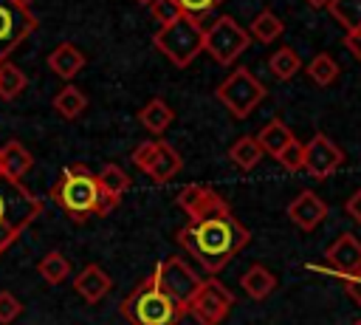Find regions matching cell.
Instances as JSON below:
<instances>
[{"instance_id":"7c38bea8","label":"cell","mask_w":361,"mask_h":325,"mask_svg":"<svg viewBox=\"0 0 361 325\" xmlns=\"http://www.w3.org/2000/svg\"><path fill=\"white\" fill-rule=\"evenodd\" d=\"M37 28V17L11 3V0H0V62H6L11 57V51Z\"/></svg>"},{"instance_id":"44dd1931","label":"cell","mask_w":361,"mask_h":325,"mask_svg":"<svg viewBox=\"0 0 361 325\" xmlns=\"http://www.w3.org/2000/svg\"><path fill=\"white\" fill-rule=\"evenodd\" d=\"M138 119H141V124H144L152 136H161V133L169 130L175 113H172V107H169L164 99H149V102L138 110Z\"/></svg>"},{"instance_id":"d590c367","label":"cell","mask_w":361,"mask_h":325,"mask_svg":"<svg viewBox=\"0 0 361 325\" xmlns=\"http://www.w3.org/2000/svg\"><path fill=\"white\" fill-rule=\"evenodd\" d=\"M341 283H344V291L353 297V302L361 308V271H358V274H353V277H344Z\"/></svg>"},{"instance_id":"8992f818","label":"cell","mask_w":361,"mask_h":325,"mask_svg":"<svg viewBox=\"0 0 361 325\" xmlns=\"http://www.w3.org/2000/svg\"><path fill=\"white\" fill-rule=\"evenodd\" d=\"M217 99L226 105V110L234 119H248L265 99V85L248 71V68H234L220 85H217Z\"/></svg>"},{"instance_id":"d4e9b609","label":"cell","mask_w":361,"mask_h":325,"mask_svg":"<svg viewBox=\"0 0 361 325\" xmlns=\"http://www.w3.org/2000/svg\"><path fill=\"white\" fill-rule=\"evenodd\" d=\"M228 155H231V161H234L240 170H254V167L262 161L265 153H262L257 136H240V138L228 147Z\"/></svg>"},{"instance_id":"e0dca14e","label":"cell","mask_w":361,"mask_h":325,"mask_svg":"<svg viewBox=\"0 0 361 325\" xmlns=\"http://www.w3.org/2000/svg\"><path fill=\"white\" fill-rule=\"evenodd\" d=\"M48 68H51L59 79L71 82V79L85 68V54H82V48L73 45V42H59V45L48 54Z\"/></svg>"},{"instance_id":"5b68a950","label":"cell","mask_w":361,"mask_h":325,"mask_svg":"<svg viewBox=\"0 0 361 325\" xmlns=\"http://www.w3.org/2000/svg\"><path fill=\"white\" fill-rule=\"evenodd\" d=\"M203 34L206 28L192 14H180L178 20L161 25L152 37V45L178 68H186L195 62L197 54H203Z\"/></svg>"},{"instance_id":"9a60e30c","label":"cell","mask_w":361,"mask_h":325,"mask_svg":"<svg viewBox=\"0 0 361 325\" xmlns=\"http://www.w3.org/2000/svg\"><path fill=\"white\" fill-rule=\"evenodd\" d=\"M110 288H113L110 274H107L102 266H96V263H87V266L73 277V291H76L85 302H90V305L102 302Z\"/></svg>"},{"instance_id":"e575fe53","label":"cell","mask_w":361,"mask_h":325,"mask_svg":"<svg viewBox=\"0 0 361 325\" xmlns=\"http://www.w3.org/2000/svg\"><path fill=\"white\" fill-rule=\"evenodd\" d=\"M344 48L353 54L355 62H361V28L358 31H347L344 34Z\"/></svg>"},{"instance_id":"30bf717a","label":"cell","mask_w":361,"mask_h":325,"mask_svg":"<svg viewBox=\"0 0 361 325\" xmlns=\"http://www.w3.org/2000/svg\"><path fill=\"white\" fill-rule=\"evenodd\" d=\"M133 164L155 184H166L183 170V158L169 141H141L133 150Z\"/></svg>"},{"instance_id":"484cf974","label":"cell","mask_w":361,"mask_h":325,"mask_svg":"<svg viewBox=\"0 0 361 325\" xmlns=\"http://www.w3.org/2000/svg\"><path fill=\"white\" fill-rule=\"evenodd\" d=\"M307 79L313 82V85H319V88H327V85H333L336 79H338V73H341V68H338V62L327 54V51H322V54H316L310 62H307Z\"/></svg>"},{"instance_id":"74e56055","label":"cell","mask_w":361,"mask_h":325,"mask_svg":"<svg viewBox=\"0 0 361 325\" xmlns=\"http://www.w3.org/2000/svg\"><path fill=\"white\" fill-rule=\"evenodd\" d=\"M307 3H310V6H313V8H324V6H327V3H330V0H307Z\"/></svg>"},{"instance_id":"ac0fdd59","label":"cell","mask_w":361,"mask_h":325,"mask_svg":"<svg viewBox=\"0 0 361 325\" xmlns=\"http://www.w3.org/2000/svg\"><path fill=\"white\" fill-rule=\"evenodd\" d=\"M96 181H99L102 195H104L113 206H118L121 198H124V192L130 189V175H127L118 164H104V167L96 172Z\"/></svg>"},{"instance_id":"ffe728a7","label":"cell","mask_w":361,"mask_h":325,"mask_svg":"<svg viewBox=\"0 0 361 325\" xmlns=\"http://www.w3.org/2000/svg\"><path fill=\"white\" fill-rule=\"evenodd\" d=\"M240 288L251 297V300H265L274 288H276V274L274 271H268L265 266H251L248 271H243V277H240Z\"/></svg>"},{"instance_id":"cb8c5ba5","label":"cell","mask_w":361,"mask_h":325,"mask_svg":"<svg viewBox=\"0 0 361 325\" xmlns=\"http://www.w3.org/2000/svg\"><path fill=\"white\" fill-rule=\"evenodd\" d=\"M268 68H271V73H274L279 82H288V79H293V76L302 71V59H299V54H296L290 45H282V48H276V51L268 57Z\"/></svg>"},{"instance_id":"1f68e13d","label":"cell","mask_w":361,"mask_h":325,"mask_svg":"<svg viewBox=\"0 0 361 325\" xmlns=\"http://www.w3.org/2000/svg\"><path fill=\"white\" fill-rule=\"evenodd\" d=\"M23 314V302L11 291H0V325H11Z\"/></svg>"},{"instance_id":"f1b7e54d","label":"cell","mask_w":361,"mask_h":325,"mask_svg":"<svg viewBox=\"0 0 361 325\" xmlns=\"http://www.w3.org/2000/svg\"><path fill=\"white\" fill-rule=\"evenodd\" d=\"M324 8L330 11V17L344 31H358L361 28V0H330Z\"/></svg>"},{"instance_id":"d6986e66","label":"cell","mask_w":361,"mask_h":325,"mask_svg":"<svg viewBox=\"0 0 361 325\" xmlns=\"http://www.w3.org/2000/svg\"><path fill=\"white\" fill-rule=\"evenodd\" d=\"M293 138H296L293 130H290L282 119H271V122L257 133V141H259L262 153H265V155H274V158H276Z\"/></svg>"},{"instance_id":"8fae6325","label":"cell","mask_w":361,"mask_h":325,"mask_svg":"<svg viewBox=\"0 0 361 325\" xmlns=\"http://www.w3.org/2000/svg\"><path fill=\"white\" fill-rule=\"evenodd\" d=\"M341 164H344V150L327 133H316L307 144H302V172H307L310 178L324 181Z\"/></svg>"},{"instance_id":"ba28073f","label":"cell","mask_w":361,"mask_h":325,"mask_svg":"<svg viewBox=\"0 0 361 325\" xmlns=\"http://www.w3.org/2000/svg\"><path fill=\"white\" fill-rule=\"evenodd\" d=\"M231 308H234V294L220 280L206 277L195 288V294L186 305V314L195 317L197 325H220V322H226Z\"/></svg>"},{"instance_id":"8d00e7d4","label":"cell","mask_w":361,"mask_h":325,"mask_svg":"<svg viewBox=\"0 0 361 325\" xmlns=\"http://www.w3.org/2000/svg\"><path fill=\"white\" fill-rule=\"evenodd\" d=\"M344 212L361 226V189H355L350 198H347V203H344Z\"/></svg>"},{"instance_id":"277c9868","label":"cell","mask_w":361,"mask_h":325,"mask_svg":"<svg viewBox=\"0 0 361 325\" xmlns=\"http://www.w3.org/2000/svg\"><path fill=\"white\" fill-rule=\"evenodd\" d=\"M118 311L130 325H175L183 317V311L158 288L152 274L121 300Z\"/></svg>"},{"instance_id":"f546056e","label":"cell","mask_w":361,"mask_h":325,"mask_svg":"<svg viewBox=\"0 0 361 325\" xmlns=\"http://www.w3.org/2000/svg\"><path fill=\"white\" fill-rule=\"evenodd\" d=\"M25 85H28V79L14 62H8V59L0 62V99H6V102L17 99L25 90Z\"/></svg>"},{"instance_id":"3957f363","label":"cell","mask_w":361,"mask_h":325,"mask_svg":"<svg viewBox=\"0 0 361 325\" xmlns=\"http://www.w3.org/2000/svg\"><path fill=\"white\" fill-rule=\"evenodd\" d=\"M42 212V201L23 181H0V254L34 223Z\"/></svg>"},{"instance_id":"60d3db41","label":"cell","mask_w":361,"mask_h":325,"mask_svg":"<svg viewBox=\"0 0 361 325\" xmlns=\"http://www.w3.org/2000/svg\"><path fill=\"white\" fill-rule=\"evenodd\" d=\"M0 181H3V167H0Z\"/></svg>"},{"instance_id":"2e32d148","label":"cell","mask_w":361,"mask_h":325,"mask_svg":"<svg viewBox=\"0 0 361 325\" xmlns=\"http://www.w3.org/2000/svg\"><path fill=\"white\" fill-rule=\"evenodd\" d=\"M0 167H3V178L6 181H23V175L34 167V155L28 153V147L17 138L0 144Z\"/></svg>"},{"instance_id":"d6a6232c","label":"cell","mask_w":361,"mask_h":325,"mask_svg":"<svg viewBox=\"0 0 361 325\" xmlns=\"http://www.w3.org/2000/svg\"><path fill=\"white\" fill-rule=\"evenodd\" d=\"M276 161H279L288 172H299V170H302V141L293 138V141L276 155Z\"/></svg>"},{"instance_id":"ab89813d","label":"cell","mask_w":361,"mask_h":325,"mask_svg":"<svg viewBox=\"0 0 361 325\" xmlns=\"http://www.w3.org/2000/svg\"><path fill=\"white\" fill-rule=\"evenodd\" d=\"M135 3H141V6H149V3H152V0H135Z\"/></svg>"},{"instance_id":"52a82bcc","label":"cell","mask_w":361,"mask_h":325,"mask_svg":"<svg viewBox=\"0 0 361 325\" xmlns=\"http://www.w3.org/2000/svg\"><path fill=\"white\" fill-rule=\"evenodd\" d=\"M248 42H251L248 31H245L234 17H228V14L217 17V20L206 28V34H203V51H206L214 62H220V65L237 62V59L243 57V51H248Z\"/></svg>"},{"instance_id":"5bb4252c","label":"cell","mask_w":361,"mask_h":325,"mask_svg":"<svg viewBox=\"0 0 361 325\" xmlns=\"http://www.w3.org/2000/svg\"><path fill=\"white\" fill-rule=\"evenodd\" d=\"M288 218H290V223H293L296 229L313 232L319 223H324V218H327V203H324L316 192L305 189V192H299V195L288 203Z\"/></svg>"},{"instance_id":"603a6c76","label":"cell","mask_w":361,"mask_h":325,"mask_svg":"<svg viewBox=\"0 0 361 325\" xmlns=\"http://www.w3.org/2000/svg\"><path fill=\"white\" fill-rule=\"evenodd\" d=\"M85 107H87V96H85L76 85H65V88L54 96V110H56L65 122L79 119V116L85 113Z\"/></svg>"},{"instance_id":"7402d4cb","label":"cell","mask_w":361,"mask_h":325,"mask_svg":"<svg viewBox=\"0 0 361 325\" xmlns=\"http://www.w3.org/2000/svg\"><path fill=\"white\" fill-rule=\"evenodd\" d=\"M248 31V37L251 40H257V42H274V40H279L282 34H285V23L271 11V8H262L254 20H251V25L245 28Z\"/></svg>"},{"instance_id":"836d02e7","label":"cell","mask_w":361,"mask_h":325,"mask_svg":"<svg viewBox=\"0 0 361 325\" xmlns=\"http://www.w3.org/2000/svg\"><path fill=\"white\" fill-rule=\"evenodd\" d=\"M223 3H226V0H178L180 11H183V14H192V17L206 14V11H214V8L223 6Z\"/></svg>"},{"instance_id":"7a4b0ae2","label":"cell","mask_w":361,"mask_h":325,"mask_svg":"<svg viewBox=\"0 0 361 325\" xmlns=\"http://www.w3.org/2000/svg\"><path fill=\"white\" fill-rule=\"evenodd\" d=\"M51 201L73 220V223H85L87 218L99 215H110L116 206L102 195L99 189V181H96V172H90L85 164L73 161L68 164L59 178L54 181L51 187Z\"/></svg>"},{"instance_id":"4316f807","label":"cell","mask_w":361,"mask_h":325,"mask_svg":"<svg viewBox=\"0 0 361 325\" xmlns=\"http://www.w3.org/2000/svg\"><path fill=\"white\" fill-rule=\"evenodd\" d=\"M37 271L39 277L48 283V285H59L71 277V260L62 254V252H48L39 263H37Z\"/></svg>"},{"instance_id":"b9f144b4","label":"cell","mask_w":361,"mask_h":325,"mask_svg":"<svg viewBox=\"0 0 361 325\" xmlns=\"http://www.w3.org/2000/svg\"><path fill=\"white\" fill-rule=\"evenodd\" d=\"M355 325H361V322H355Z\"/></svg>"},{"instance_id":"4dcf8cb0","label":"cell","mask_w":361,"mask_h":325,"mask_svg":"<svg viewBox=\"0 0 361 325\" xmlns=\"http://www.w3.org/2000/svg\"><path fill=\"white\" fill-rule=\"evenodd\" d=\"M149 14L155 17L158 25H166V23L178 20L183 11H180L178 0H152V3H149Z\"/></svg>"},{"instance_id":"f35d334b","label":"cell","mask_w":361,"mask_h":325,"mask_svg":"<svg viewBox=\"0 0 361 325\" xmlns=\"http://www.w3.org/2000/svg\"><path fill=\"white\" fill-rule=\"evenodd\" d=\"M11 3H17V6H23V8H28L34 0H11Z\"/></svg>"},{"instance_id":"4fadbf2b","label":"cell","mask_w":361,"mask_h":325,"mask_svg":"<svg viewBox=\"0 0 361 325\" xmlns=\"http://www.w3.org/2000/svg\"><path fill=\"white\" fill-rule=\"evenodd\" d=\"M324 260H327V268H330L338 280L358 274V271H361V240H358L355 235H350V232L338 235V237L327 246Z\"/></svg>"},{"instance_id":"9c48e42d","label":"cell","mask_w":361,"mask_h":325,"mask_svg":"<svg viewBox=\"0 0 361 325\" xmlns=\"http://www.w3.org/2000/svg\"><path fill=\"white\" fill-rule=\"evenodd\" d=\"M152 277H155L158 288L186 314V305H189L195 288L200 285V277L195 274V268H192L183 257L172 254V257H166V260H161V263L155 266Z\"/></svg>"},{"instance_id":"6da1fadb","label":"cell","mask_w":361,"mask_h":325,"mask_svg":"<svg viewBox=\"0 0 361 325\" xmlns=\"http://www.w3.org/2000/svg\"><path fill=\"white\" fill-rule=\"evenodd\" d=\"M175 240L209 274H217L248 246L251 232L234 218L228 201L223 195H214L197 215L189 218L186 226L178 229Z\"/></svg>"},{"instance_id":"83f0119b","label":"cell","mask_w":361,"mask_h":325,"mask_svg":"<svg viewBox=\"0 0 361 325\" xmlns=\"http://www.w3.org/2000/svg\"><path fill=\"white\" fill-rule=\"evenodd\" d=\"M217 192L212 189V187H203V184H186L180 192H178V198H175V203L192 218V215H197L212 198H214Z\"/></svg>"}]
</instances>
